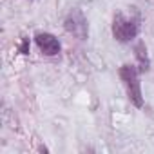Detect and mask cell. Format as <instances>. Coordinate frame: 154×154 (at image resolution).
Returning a JSON list of instances; mask_svg holds the SVG:
<instances>
[{
	"instance_id": "obj_1",
	"label": "cell",
	"mask_w": 154,
	"mask_h": 154,
	"mask_svg": "<svg viewBox=\"0 0 154 154\" xmlns=\"http://www.w3.org/2000/svg\"><path fill=\"white\" fill-rule=\"evenodd\" d=\"M120 78L125 85V91L129 94V100L136 107H143V94H141V84H140V76L138 69L132 63H125L120 67Z\"/></svg>"
},
{
	"instance_id": "obj_2",
	"label": "cell",
	"mask_w": 154,
	"mask_h": 154,
	"mask_svg": "<svg viewBox=\"0 0 154 154\" xmlns=\"http://www.w3.org/2000/svg\"><path fill=\"white\" fill-rule=\"evenodd\" d=\"M138 35V22L134 18H127L125 15L118 13L112 22V36L118 42H131Z\"/></svg>"
},
{
	"instance_id": "obj_3",
	"label": "cell",
	"mask_w": 154,
	"mask_h": 154,
	"mask_svg": "<svg viewBox=\"0 0 154 154\" xmlns=\"http://www.w3.org/2000/svg\"><path fill=\"white\" fill-rule=\"evenodd\" d=\"M65 29L82 40L87 36V20L84 18L82 11L74 9L72 13H69V17L65 18Z\"/></svg>"
},
{
	"instance_id": "obj_4",
	"label": "cell",
	"mask_w": 154,
	"mask_h": 154,
	"mask_svg": "<svg viewBox=\"0 0 154 154\" xmlns=\"http://www.w3.org/2000/svg\"><path fill=\"white\" fill-rule=\"evenodd\" d=\"M35 40H36L38 49L45 56H54V54L60 53V47L62 45H60V42H58V38L54 35H51V33H36Z\"/></svg>"
},
{
	"instance_id": "obj_5",
	"label": "cell",
	"mask_w": 154,
	"mask_h": 154,
	"mask_svg": "<svg viewBox=\"0 0 154 154\" xmlns=\"http://www.w3.org/2000/svg\"><path fill=\"white\" fill-rule=\"evenodd\" d=\"M136 58L140 62V71H149V58H147V47L143 42H140L136 45Z\"/></svg>"
},
{
	"instance_id": "obj_6",
	"label": "cell",
	"mask_w": 154,
	"mask_h": 154,
	"mask_svg": "<svg viewBox=\"0 0 154 154\" xmlns=\"http://www.w3.org/2000/svg\"><path fill=\"white\" fill-rule=\"evenodd\" d=\"M20 51H22V54H27V53H29V40H27V38L22 42V45H20Z\"/></svg>"
}]
</instances>
